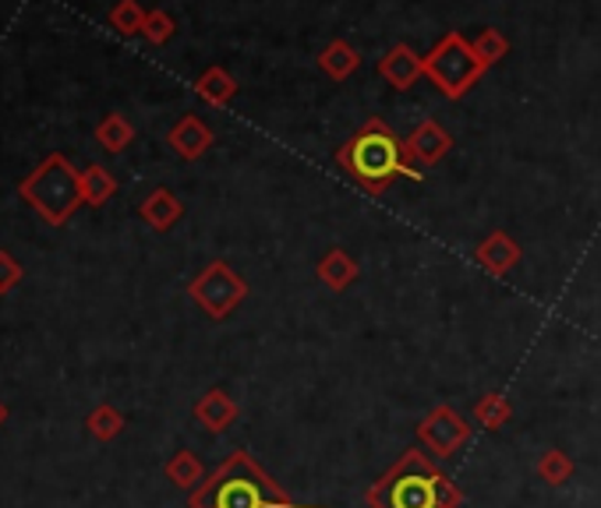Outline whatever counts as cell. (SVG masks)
Listing matches in <instances>:
<instances>
[{
  "label": "cell",
  "instance_id": "7402d4cb",
  "mask_svg": "<svg viewBox=\"0 0 601 508\" xmlns=\"http://www.w3.org/2000/svg\"><path fill=\"white\" fill-rule=\"evenodd\" d=\"M573 460L566 455L562 449H548L542 460H538V477L548 484V487H562L566 481L573 477Z\"/></svg>",
  "mask_w": 601,
  "mask_h": 508
},
{
  "label": "cell",
  "instance_id": "ba28073f",
  "mask_svg": "<svg viewBox=\"0 0 601 508\" xmlns=\"http://www.w3.org/2000/svg\"><path fill=\"white\" fill-rule=\"evenodd\" d=\"M407 156L417 163V166H436L449 156V148H454V139H449V131L439 124V121H422L407 139Z\"/></svg>",
  "mask_w": 601,
  "mask_h": 508
},
{
  "label": "cell",
  "instance_id": "ffe728a7",
  "mask_svg": "<svg viewBox=\"0 0 601 508\" xmlns=\"http://www.w3.org/2000/svg\"><path fill=\"white\" fill-rule=\"evenodd\" d=\"M124 423H128L124 413L117 410V406L103 402V406H96V410L89 413L86 428H89V434L96 438V442H113V438L124 431Z\"/></svg>",
  "mask_w": 601,
  "mask_h": 508
},
{
  "label": "cell",
  "instance_id": "8992f818",
  "mask_svg": "<svg viewBox=\"0 0 601 508\" xmlns=\"http://www.w3.org/2000/svg\"><path fill=\"white\" fill-rule=\"evenodd\" d=\"M188 297L203 308L209 318H227L230 311L241 308V300L248 297V283L241 273H233L227 262H209L203 273H198L192 283H188Z\"/></svg>",
  "mask_w": 601,
  "mask_h": 508
},
{
  "label": "cell",
  "instance_id": "d4e9b609",
  "mask_svg": "<svg viewBox=\"0 0 601 508\" xmlns=\"http://www.w3.org/2000/svg\"><path fill=\"white\" fill-rule=\"evenodd\" d=\"M174 19H171V14H166V11H149L145 14V29H142V36L149 40V43H153V46H163L166 40H171L174 36Z\"/></svg>",
  "mask_w": 601,
  "mask_h": 508
},
{
  "label": "cell",
  "instance_id": "8fae6325",
  "mask_svg": "<svg viewBox=\"0 0 601 508\" xmlns=\"http://www.w3.org/2000/svg\"><path fill=\"white\" fill-rule=\"evenodd\" d=\"M474 258H478L481 268H485V273H492V276H510L513 268L521 265L524 251H521V244H516L506 230H492L485 241L478 244Z\"/></svg>",
  "mask_w": 601,
  "mask_h": 508
},
{
  "label": "cell",
  "instance_id": "44dd1931",
  "mask_svg": "<svg viewBox=\"0 0 601 508\" xmlns=\"http://www.w3.org/2000/svg\"><path fill=\"white\" fill-rule=\"evenodd\" d=\"M510 417H513V406L506 396H499V393H489L485 399L474 402V423L485 431H499Z\"/></svg>",
  "mask_w": 601,
  "mask_h": 508
},
{
  "label": "cell",
  "instance_id": "30bf717a",
  "mask_svg": "<svg viewBox=\"0 0 601 508\" xmlns=\"http://www.w3.org/2000/svg\"><path fill=\"white\" fill-rule=\"evenodd\" d=\"M379 75L386 78L393 89L407 92V89H414V81L425 75V57L417 54L414 46L396 43V46L386 49V57L379 60Z\"/></svg>",
  "mask_w": 601,
  "mask_h": 508
},
{
  "label": "cell",
  "instance_id": "cb8c5ba5",
  "mask_svg": "<svg viewBox=\"0 0 601 508\" xmlns=\"http://www.w3.org/2000/svg\"><path fill=\"white\" fill-rule=\"evenodd\" d=\"M145 8L139 4V0H117V4L110 8V25L121 32V36H135V32L145 29Z\"/></svg>",
  "mask_w": 601,
  "mask_h": 508
},
{
  "label": "cell",
  "instance_id": "7c38bea8",
  "mask_svg": "<svg viewBox=\"0 0 601 508\" xmlns=\"http://www.w3.org/2000/svg\"><path fill=\"white\" fill-rule=\"evenodd\" d=\"M195 420L203 423L206 431H212V434H220V431H227L230 423H238V417H241V410H238V402H233L223 388H209V393L195 402Z\"/></svg>",
  "mask_w": 601,
  "mask_h": 508
},
{
  "label": "cell",
  "instance_id": "603a6c76",
  "mask_svg": "<svg viewBox=\"0 0 601 508\" xmlns=\"http://www.w3.org/2000/svg\"><path fill=\"white\" fill-rule=\"evenodd\" d=\"M471 46H474V57L485 67H495L499 60L510 54V40L499 29H481L478 36L471 40Z\"/></svg>",
  "mask_w": 601,
  "mask_h": 508
},
{
  "label": "cell",
  "instance_id": "e0dca14e",
  "mask_svg": "<svg viewBox=\"0 0 601 508\" xmlns=\"http://www.w3.org/2000/svg\"><path fill=\"white\" fill-rule=\"evenodd\" d=\"M163 473H166V481H171L174 487H181V490H195V487H203V481H206L203 460H198V455L188 452V449L174 452L171 460H166Z\"/></svg>",
  "mask_w": 601,
  "mask_h": 508
},
{
  "label": "cell",
  "instance_id": "d6986e66",
  "mask_svg": "<svg viewBox=\"0 0 601 508\" xmlns=\"http://www.w3.org/2000/svg\"><path fill=\"white\" fill-rule=\"evenodd\" d=\"M96 142L117 156V152H124L131 142H135V128H131L128 117L110 113V117H103V121H99V128H96Z\"/></svg>",
  "mask_w": 601,
  "mask_h": 508
},
{
  "label": "cell",
  "instance_id": "484cf974",
  "mask_svg": "<svg viewBox=\"0 0 601 508\" xmlns=\"http://www.w3.org/2000/svg\"><path fill=\"white\" fill-rule=\"evenodd\" d=\"M22 276H25V273H22V265L11 258V251H0V297L11 294L14 286L22 283Z\"/></svg>",
  "mask_w": 601,
  "mask_h": 508
},
{
  "label": "cell",
  "instance_id": "6da1fadb",
  "mask_svg": "<svg viewBox=\"0 0 601 508\" xmlns=\"http://www.w3.org/2000/svg\"><path fill=\"white\" fill-rule=\"evenodd\" d=\"M340 169L369 195H386L400 177L422 184L425 174L407 156V145L396 139L386 121H364L350 139L337 148Z\"/></svg>",
  "mask_w": 601,
  "mask_h": 508
},
{
  "label": "cell",
  "instance_id": "7a4b0ae2",
  "mask_svg": "<svg viewBox=\"0 0 601 508\" xmlns=\"http://www.w3.org/2000/svg\"><path fill=\"white\" fill-rule=\"evenodd\" d=\"M364 501L372 508H457L463 495L425 452L411 449L369 487Z\"/></svg>",
  "mask_w": 601,
  "mask_h": 508
},
{
  "label": "cell",
  "instance_id": "9c48e42d",
  "mask_svg": "<svg viewBox=\"0 0 601 508\" xmlns=\"http://www.w3.org/2000/svg\"><path fill=\"white\" fill-rule=\"evenodd\" d=\"M166 142H171V148L177 152L181 159L195 163V159H203L206 152L212 148L216 134H212V128L203 121V117L185 113V117H181V121L171 128V134H166Z\"/></svg>",
  "mask_w": 601,
  "mask_h": 508
},
{
  "label": "cell",
  "instance_id": "4316f807",
  "mask_svg": "<svg viewBox=\"0 0 601 508\" xmlns=\"http://www.w3.org/2000/svg\"><path fill=\"white\" fill-rule=\"evenodd\" d=\"M4 423H8V406L0 402V428H4Z\"/></svg>",
  "mask_w": 601,
  "mask_h": 508
},
{
  "label": "cell",
  "instance_id": "5b68a950",
  "mask_svg": "<svg viewBox=\"0 0 601 508\" xmlns=\"http://www.w3.org/2000/svg\"><path fill=\"white\" fill-rule=\"evenodd\" d=\"M485 71L489 67L474 57L471 40L460 36V32H446L425 57V75L446 99H463Z\"/></svg>",
  "mask_w": 601,
  "mask_h": 508
},
{
  "label": "cell",
  "instance_id": "9a60e30c",
  "mask_svg": "<svg viewBox=\"0 0 601 508\" xmlns=\"http://www.w3.org/2000/svg\"><path fill=\"white\" fill-rule=\"evenodd\" d=\"M319 67L329 81H347L361 67V54L347 40H332L319 54Z\"/></svg>",
  "mask_w": 601,
  "mask_h": 508
},
{
  "label": "cell",
  "instance_id": "3957f363",
  "mask_svg": "<svg viewBox=\"0 0 601 508\" xmlns=\"http://www.w3.org/2000/svg\"><path fill=\"white\" fill-rule=\"evenodd\" d=\"M188 508H308L291 501L276 481L248 452H233L230 460L192 490Z\"/></svg>",
  "mask_w": 601,
  "mask_h": 508
},
{
  "label": "cell",
  "instance_id": "5bb4252c",
  "mask_svg": "<svg viewBox=\"0 0 601 508\" xmlns=\"http://www.w3.org/2000/svg\"><path fill=\"white\" fill-rule=\"evenodd\" d=\"M139 212L156 233H166V230H174L181 216H185V206H181V198L171 188H156V191H149V198L142 201Z\"/></svg>",
  "mask_w": 601,
  "mask_h": 508
},
{
  "label": "cell",
  "instance_id": "277c9868",
  "mask_svg": "<svg viewBox=\"0 0 601 508\" xmlns=\"http://www.w3.org/2000/svg\"><path fill=\"white\" fill-rule=\"evenodd\" d=\"M19 195L50 227H64L78 212V206H86V198H81V174L61 152H50V156L32 169L19 184Z\"/></svg>",
  "mask_w": 601,
  "mask_h": 508
},
{
  "label": "cell",
  "instance_id": "4fadbf2b",
  "mask_svg": "<svg viewBox=\"0 0 601 508\" xmlns=\"http://www.w3.org/2000/svg\"><path fill=\"white\" fill-rule=\"evenodd\" d=\"M315 276H319L332 294H343L347 286H354L358 276H361V265L354 254H347L343 247H332L326 251L319 265H315Z\"/></svg>",
  "mask_w": 601,
  "mask_h": 508
},
{
  "label": "cell",
  "instance_id": "ac0fdd59",
  "mask_svg": "<svg viewBox=\"0 0 601 508\" xmlns=\"http://www.w3.org/2000/svg\"><path fill=\"white\" fill-rule=\"evenodd\" d=\"M117 195V180L107 166H86L81 169V198H86V206L92 209H103L107 201Z\"/></svg>",
  "mask_w": 601,
  "mask_h": 508
},
{
  "label": "cell",
  "instance_id": "52a82bcc",
  "mask_svg": "<svg viewBox=\"0 0 601 508\" xmlns=\"http://www.w3.org/2000/svg\"><path fill=\"white\" fill-rule=\"evenodd\" d=\"M471 423L454 406H436L422 423H417V442H422L436 460H449L457 455L467 442H471Z\"/></svg>",
  "mask_w": 601,
  "mask_h": 508
},
{
  "label": "cell",
  "instance_id": "2e32d148",
  "mask_svg": "<svg viewBox=\"0 0 601 508\" xmlns=\"http://www.w3.org/2000/svg\"><path fill=\"white\" fill-rule=\"evenodd\" d=\"M195 92H198V99H206L209 107H230V99L238 96V81H233V75L227 71V67L212 64L209 71L198 75Z\"/></svg>",
  "mask_w": 601,
  "mask_h": 508
}]
</instances>
